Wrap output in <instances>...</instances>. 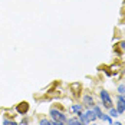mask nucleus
Here are the masks:
<instances>
[{
  "label": "nucleus",
  "mask_w": 125,
  "mask_h": 125,
  "mask_svg": "<svg viewBox=\"0 0 125 125\" xmlns=\"http://www.w3.org/2000/svg\"><path fill=\"white\" fill-rule=\"evenodd\" d=\"M49 115L52 116V119H55V121H59V122H63V124H66V121H68L66 115H65L62 111L56 109V108H52V109L49 111Z\"/></svg>",
  "instance_id": "nucleus-1"
},
{
  "label": "nucleus",
  "mask_w": 125,
  "mask_h": 125,
  "mask_svg": "<svg viewBox=\"0 0 125 125\" xmlns=\"http://www.w3.org/2000/svg\"><path fill=\"white\" fill-rule=\"evenodd\" d=\"M99 96H101V99H102V105L105 106V108H112V99H111V96H109V94H108V91H105V89H102L101 91V94H99Z\"/></svg>",
  "instance_id": "nucleus-2"
},
{
  "label": "nucleus",
  "mask_w": 125,
  "mask_h": 125,
  "mask_svg": "<svg viewBox=\"0 0 125 125\" xmlns=\"http://www.w3.org/2000/svg\"><path fill=\"white\" fill-rule=\"evenodd\" d=\"M16 111L19 112V115H26L27 111H29V104H27V102H22V104H19L17 108H16Z\"/></svg>",
  "instance_id": "nucleus-3"
},
{
  "label": "nucleus",
  "mask_w": 125,
  "mask_h": 125,
  "mask_svg": "<svg viewBox=\"0 0 125 125\" xmlns=\"http://www.w3.org/2000/svg\"><path fill=\"white\" fill-rule=\"evenodd\" d=\"M82 102H83L85 106H95V101L92 98V95H83Z\"/></svg>",
  "instance_id": "nucleus-4"
},
{
  "label": "nucleus",
  "mask_w": 125,
  "mask_h": 125,
  "mask_svg": "<svg viewBox=\"0 0 125 125\" xmlns=\"http://www.w3.org/2000/svg\"><path fill=\"white\" fill-rule=\"evenodd\" d=\"M83 114H85V118H86L88 124H89V122H92V121H95V119H96V115H95V114H94V111H92V109H88L86 112H83Z\"/></svg>",
  "instance_id": "nucleus-5"
},
{
  "label": "nucleus",
  "mask_w": 125,
  "mask_h": 125,
  "mask_svg": "<svg viewBox=\"0 0 125 125\" xmlns=\"http://www.w3.org/2000/svg\"><path fill=\"white\" fill-rule=\"evenodd\" d=\"M92 111H94V114L96 115V118H99V119H102V116H104V114H102V111H101L99 106H92Z\"/></svg>",
  "instance_id": "nucleus-6"
},
{
  "label": "nucleus",
  "mask_w": 125,
  "mask_h": 125,
  "mask_svg": "<svg viewBox=\"0 0 125 125\" xmlns=\"http://www.w3.org/2000/svg\"><path fill=\"white\" fill-rule=\"evenodd\" d=\"M66 125H83L78 118H69L68 121H66Z\"/></svg>",
  "instance_id": "nucleus-7"
},
{
  "label": "nucleus",
  "mask_w": 125,
  "mask_h": 125,
  "mask_svg": "<svg viewBox=\"0 0 125 125\" xmlns=\"http://www.w3.org/2000/svg\"><path fill=\"white\" fill-rule=\"evenodd\" d=\"M116 111H118V114H124L125 112V105L122 104V102H119V101H118V104H116Z\"/></svg>",
  "instance_id": "nucleus-8"
},
{
  "label": "nucleus",
  "mask_w": 125,
  "mask_h": 125,
  "mask_svg": "<svg viewBox=\"0 0 125 125\" xmlns=\"http://www.w3.org/2000/svg\"><path fill=\"white\" fill-rule=\"evenodd\" d=\"M82 108H83V106H82L81 104H75V105H72V111H73V112H82Z\"/></svg>",
  "instance_id": "nucleus-9"
},
{
  "label": "nucleus",
  "mask_w": 125,
  "mask_h": 125,
  "mask_svg": "<svg viewBox=\"0 0 125 125\" xmlns=\"http://www.w3.org/2000/svg\"><path fill=\"white\" fill-rule=\"evenodd\" d=\"M109 116H111V118H115V116H118V111H116L115 108H109Z\"/></svg>",
  "instance_id": "nucleus-10"
},
{
  "label": "nucleus",
  "mask_w": 125,
  "mask_h": 125,
  "mask_svg": "<svg viewBox=\"0 0 125 125\" xmlns=\"http://www.w3.org/2000/svg\"><path fill=\"white\" fill-rule=\"evenodd\" d=\"M39 125H50V121L46 119V118H42V119L39 121Z\"/></svg>",
  "instance_id": "nucleus-11"
},
{
  "label": "nucleus",
  "mask_w": 125,
  "mask_h": 125,
  "mask_svg": "<svg viewBox=\"0 0 125 125\" xmlns=\"http://www.w3.org/2000/svg\"><path fill=\"white\" fill-rule=\"evenodd\" d=\"M102 121H106V122L112 124V119H111V116H109V115H105V114H104V116H102Z\"/></svg>",
  "instance_id": "nucleus-12"
},
{
  "label": "nucleus",
  "mask_w": 125,
  "mask_h": 125,
  "mask_svg": "<svg viewBox=\"0 0 125 125\" xmlns=\"http://www.w3.org/2000/svg\"><path fill=\"white\" fill-rule=\"evenodd\" d=\"M118 92H119V95H124L125 94V85H119V86H118Z\"/></svg>",
  "instance_id": "nucleus-13"
},
{
  "label": "nucleus",
  "mask_w": 125,
  "mask_h": 125,
  "mask_svg": "<svg viewBox=\"0 0 125 125\" xmlns=\"http://www.w3.org/2000/svg\"><path fill=\"white\" fill-rule=\"evenodd\" d=\"M3 125H17L14 121H10V119H4L3 121Z\"/></svg>",
  "instance_id": "nucleus-14"
},
{
  "label": "nucleus",
  "mask_w": 125,
  "mask_h": 125,
  "mask_svg": "<svg viewBox=\"0 0 125 125\" xmlns=\"http://www.w3.org/2000/svg\"><path fill=\"white\" fill-rule=\"evenodd\" d=\"M116 101L122 102V104L125 105V94H124V95H118V98H116Z\"/></svg>",
  "instance_id": "nucleus-15"
},
{
  "label": "nucleus",
  "mask_w": 125,
  "mask_h": 125,
  "mask_svg": "<svg viewBox=\"0 0 125 125\" xmlns=\"http://www.w3.org/2000/svg\"><path fill=\"white\" fill-rule=\"evenodd\" d=\"M50 125H65V124H63V122H59V121L52 119V121H50Z\"/></svg>",
  "instance_id": "nucleus-16"
},
{
  "label": "nucleus",
  "mask_w": 125,
  "mask_h": 125,
  "mask_svg": "<svg viewBox=\"0 0 125 125\" xmlns=\"http://www.w3.org/2000/svg\"><path fill=\"white\" fill-rule=\"evenodd\" d=\"M119 46H121V48H122V49L125 50V40H122V42H121V43H119Z\"/></svg>",
  "instance_id": "nucleus-17"
},
{
  "label": "nucleus",
  "mask_w": 125,
  "mask_h": 125,
  "mask_svg": "<svg viewBox=\"0 0 125 125\" xmlns=\"http://www.w3.org/2000/svg\"><path fill=\"white\" fill-rule=\"evenodd\" d=\"M22 125H27V119H25V121H22Z\"/></svg>",
  "instance_id": "nucleus-18"
},
{
  "label": "nucleus",
  "mask_w": 125,
  "mask_h": 125,
  "mask_svg": "<svg viewBox=\"0 0 125 125\" xmlns=\"http://www.w3.org/2000/svg\"><path fill=\"white\" fill-rule=\"evenodd\" d=\"M112 125H122L121 122H115V124H112Z\"/></svg>",
  "instance_id": "nucleus-19"
},
{
  "label": "nucleus",
  "mask_w": 125,
  "mask_h": 125,
  "mask_svg": "<svg viewBox=\"0 0 125 125\" xmlns=\"http://www.w3.org/2000/svg\"><path fill=\"white\" fill-rule=\"evenodd\" d=\"M92 125H96V124H92Z\"/></svg>",
  "instance_id": "nucleus-20"
}]
</instances>
